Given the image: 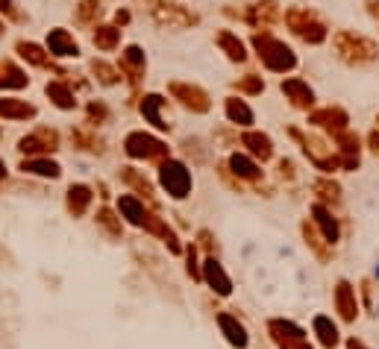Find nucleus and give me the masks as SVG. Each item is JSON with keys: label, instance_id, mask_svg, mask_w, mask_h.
<instances>
[{"label": "nucleus", "instance_id": "1", "mask_svg": "<svg viewBox=\"0 0 379 349\" xmlns=\"http://www.w3.org/2000/svg\"><path fill=\"white\" fill-rule=\"evenodd\" d=\"M253 47L259 50V59L265 62L268 71H277V74H285L297 65V56L291 53V47L285 41L274 38L270 32H262V36H253Z\"/></svg>", "mask_w": 379, "mask_h": 349}, {"label": "nucleus", "instance_id": "2", "mask_svg": "<svg viewBox=\"0 0 379 349\" xmlns=\"http://www.w3.org/2000/svg\"><path fill=\"white\" fill-rule=\"evenodd\" d=\"M285 24L294 30L303 41H309V45H321V41H327V27L315 18V12H309V9H303V6L288 9Z\"/></svg>", "mask_w": 379, "mask_h": 349}, {"label": "nucleus", "instance_id": "3", "mask_svg": "<svg viewBox=\"0 0 379 349\" xmlns=\"http://www.w3.org/2000/svg\"><path fill=\"white\" fill-rule=\"evenodd\" d=\"M335 47H338V56L344 62H353V65L371 62V59L379 56V47L371 38L353 36V32H338V36H335Z\"/></svg>", "mask_w": 379, "mask_h": 349}, {"label": "nucleus", "instance_id": "4", "mask_svg": "<svg viewBox=\"0 0 379 349\" xmlns=\"http://www.w3.org/2000/svg\"><path fill=\"white\" fill-rule=\"evenodd\" d=\"M124 150H127V156H133V159H147V161L168 159V144L147 133H129L124 141Z\"/></svg>", "mask_w": 379, "mask_h": 349}, {"label": "nucleus", "instance_id": "5", "mask_svg": "<svg viewBox=\"0 0 379 349\" xmlns=\"http://www.w3.org/2000/svg\"><path fill=\"white\" fill-rule=\"evenodd\" d=\"M159 179L162 185H165V191L171 194L174 200H182V197H188V191H191V173L188 168L182 165V161H165L159 170Z\"/></svg>", "mask_w": 379, "mask_h": 349}, {"label": "nucleus", "instance_id": "6", "mask_svg": "<svg viewBox=\"0 0 379 349\" xmlns=\"http://www.w3.org/2000/svg\"><path fill=\"white\" fill-rule=\"evenodd\" d=\"M18 150L27 153V156H47V153L59 150V135H56V129L41 126V129H36V133H30V135L21 138L18 141Z\"/></svg>", "mask_w": 379, "mask_h": 349}, {"label": "nucleus", "instance_id": "7", "mask_svg": "<svg viewBox=\"0 0 379 349\" xmlns=\"http://www.w3.org/2000/svg\"><path fill=\"white\" fill-rule=\"evenodd\" d=\"M268 329H270V337L279 344V349H312L309 341H306V332H303L300 326H294V323L270 320Z\"/></svg>", "mask_w": 379, "mask_h": 349}, {"label": "nucleus", "instance_id": "8", "mask_svg": "<svg viewBox=\"0 0 379 349\" xmlns=\"http://www.w3.org/2000/svg\"><path fill=\"white\" fill-rule=\"evenodd\" d=\"M168 91L177 97L182 106H188L191 112H209V94H206L200 85H191V82H171Z\"/></svg>", "mask_w": 379, "mask_h": 349}, {"label": "nucleus", "instance_id": "9", "mask_svg": "<svg viewBox=\"0 0 379 349\" xmlns=\"http://www.w3.org/2000/svg\"><path fill=\"white\" fill-rule=\"evenodd\" d=\"M309 124L323 126V129H329L332 135H338V133H344V129H347L350 117H347V112H344V109L327 106V109H318V112H312V115H309Z\"/></svg>", "mask_w": 379, "mask_h": 349}, {"label": "nucleus", "instance_id": "10", "mask_svg": "<svg viewBox=\"0 0 379 349\" xmlns=\"http://www.w3.org/2000/svg\"><path fill=\"white\" fill-rule=\"evenodd\" d=\"M153 18L159 21V24H168V27H191V24H197V15H191L186 12L182 6H165V3H159L153 6Z\"/></svg>", "mask_w": 379, "mask_h": 349}, {"label": "nucleus", "instance_id": "11", "mask_svg": "<svg viewBox=\"0 0 379 349\" xmlns=\"http://www.w3.org/2000/svg\"><path fill=\"white\" fill-rule=\"evenodd\" d=\"M203 279L209 282L212 291L221 293V297H230V293H232V282H230V276L224 273L221 261H215V256L206 258V264H203Z\"/></svg>", "mask_w": 379, "mask_h": 349}, {"label": "nucleus", "instance_id": "12", "mask_svg": "<svg viewBox=\"0 0 379 349\" xmlns=\"http://www.w3.org/2000/svg\"><path fill=\"white\" fill-rule=\"evenodd\" d=\"M335 308H338L341 320L353 323L356 314H359V305H356V291L347 285V282H338V288H335Z\"/></svg>", "mask_w": 379, "mask_h": 349}, {"label": "nucleus", "instance_id": "13", "mask_svg": "<svg viewBox=\"0 0 379 349\" xmlns=\"http://www.w3.org/2000/svg\"><path fill=\"white\" fill-rule=\"evenodd\" d=\"M283 94L291 100V106H297V109H309L312 103H315V91H312L303 80H285L283 82Z\"/></svg>", "mask_w": 379, "mask_h": 349}, {"label": "nucleus", "instance_id": "14", "mask_svg": "<svg viewBox=\"0 0 379 349\" xmlns=\"http://www.w3.org/2000/svg\"><path fill=\"white\" fill-rule=\"evenodd\" d=\"M47 50L50 56H80V47L77 41H74V36H68L65 30H53L47 36Z\"/></svg>", "mask_w": 379, "mask_h": 349}, {"label": "nucleus", "instance_id": "15", "mask_svg": "<svg viewBox=\"0 0 379 349\" xmlns=\"http://www.w3.org/2000/svg\"><path fill=\"white\" fill-rule=\"evenodd\" d=\"M0 117L27 121V117H36V106L27 103V100H15V97H3V100H0Z\"/></svg>", "mask_w": 379, "mask_h": 349}, {"label": "nucleus", "instance_id": "16", "mask_svg": "<svg viewBox=\"0 0 379 349\" xmlns=\"http://www.w3.org/2000/svg\"><path fill=\"white\" fill-rule=\"evenodd\" d=\"M30 82V76L18 68L12 59H0V89H24Z\"/></svg>", "mask_w": 379, "mask_h": 349}, {"label": "nucleus", "instance_id": "17", "mask_svg": "<svg viewBox=\"0 0 379 349\" xmlns=\"http://www.w3.org/2000/svg\"><path fill=\"white\" fill-rule=\"evenodd\" d=\"M247 21H250V27H256V30L265 32V30L277 21V3H274V0H262V3L250 6V12H247Z\"/></svg>", "mask_w": 379, "mask_h": 349}, {"label": "nucleus", "instance_id": "18", "mask_svg": "<svg viewBox=\"0 0 379 349\" xmlns=\"http://www.w3.org/2000/svg\"><path fill=\"white\" fill-rule=\"evenodd\" d=\"M121 74H127L133 82L144 74V50H142V47L129 45V47L121 53Z\"/></svg>", "mask_w": 379, "mask_h": 349}, {"label": "nucleus", "instance_id": "19", "mask_svg": "<svg viewBox=\"0 0 379 349\" xmlns=\"http://www.w3.org/2000/svg\"><path fill=\"white\" fill-rule=\"evenodd\" d=\"M312 214H315V223L321 226V232H323V241L327 244H335L338 241V221H335V217L329 214V209L327 205H315V209H312Z\"/></svg>", "mask_w": 379, "mask_h": 349}, {"label": "nucleus", "instance_id": "20", "mask_svg": "<svg viewBox=\"0 0 379 349\" xmlns=\"http://www.w3.org/2000/svg\"><path fill=\"white\" fill-rule=\"evenodd\" d=\"M241 144L250 150L256 159H262V161H268L270 156H274V144H270V138L262 135V133H244L241 135Z\"/></svg>", "mask_w": 379, "mask_h": 349}, {"label": "nucleus", "instance_id": "21", "mask_svg": "<svg viewBox=\"0 0 379 349\" xmlns=\"http://www.w3.org/2000/svg\"><path fill=\"white\" fill-rule=\"evenodd\" d=\"M21 170H24V173H36V177H47V179H56L59 173H62L56 161H50L47 156L24 159V161H21Z\"/></svg>", "mask_w": 379, "mask_h": 349}, {"label": "nucleus", "instance_id": "22", "mask_svg": "<svg viewBox=\"0 0 379 349\" xmlns=\"http://www.w3.org/2000/svg\"><path fill=\"white\" fill-rule=\"evenodd\" d=\"M218 326L224 329L226 341H230L232 346H238V349L247 346V332H244V326L238 323L235 317H230V314H218Z\"/></svg>", "mask_w": 379, "mask_h": 349}, {"label": "nucleus", "instance_id": "23", "mask_svg": "<svg viewBox=\"0 0 379 349\" xmlns=\"http://www.w3.org/2000/svg\"><path fill=\"white\" fill-rule=\"evenodd\" d=\"M89 203H91L89 185H71L68 188V212L74 217H80V214H85V209H89Z\"/></svg>", "mask_w": 379, "mask_h": 349}, {"label": "nucleus", "instance_id": "24", "mask_svg": "<svg viewBox=\"0 0 379 349\" xmlns=\"http://www.w3.org/2000/svg\"><path fill=\"white\" fill-rule=\"evenodd\" d=\"M118 209H121V217H127L133 226H144V221H147V212H144V203H138L136 197H121L118 200Z\"/></svg>", "mask_w": 379, "mask_h": 349}, {"label": "nucleus", "instance_id": "25", "mask_svg": "<svg viewBox=\"0 0 379 349\" xmlns=\"http://www.w3.org/2000/svg\"><path fill=\"white\" fill-rule=\"evenodd\" d=\"M230 170L235 173L238 179H259V177H262V170H259L256 161L247 159V156H241V153L230 156Z\"/></svg>", "mask_w": 379, "mask_h": 349}, {"label": "nucleus", "instance_id": "26", "mask_svg": "<svg viewBox=\"0 0 379 349\" xmlns=\"http://www.w3.org/2000/svg\"><path fill=\"white\" fill-rule=\"evenodd\" d=\"M144 226L150 229V232H153V235H159L162 238V241H165L168 247H171V253H182V247L177 244V235H174V229H171V226H165V223H162L159 221V217H153V214H147V221H144Z\"/></svg>", "mask_w": 379, "mask_h": 349}, {"label": "nucleus", "instance_id": "27", "mask_svg": "<svg viewBox=\"0 0 379 349\" xmlns=\"http://www.w3.org/2000/svg\"><path fill=\"white\" fill-rule=\"evenodd\" d=\"M162 103H165V100H162L159 94H147V97H144V103H142V115H144L156 129H168L171 124H165V117H162V112H159Z\"/></svg>", "mask_w": 379, "mask_h": 349}, {"label": "nucleus", "instance_id": "28", "mask_svg": "<svg viewBox=\"0 0 379 349\" xmlns=\"http://www.w3.org/2000/svg\"><path fill=\"white\" fill-rule=\"evenodd\" d=\"M18 56L27 59L30 65H39V68H45V65H50V53H45L39 45H32V41H18Z\"/></svg>", "mask_w": 379, "mask_h": 349}, {"label": "nucleus", "instance_id": "29", "mask_svg": "<svg viewBox=\"0 0 379 349\" xmlns=\"http://www.w3.org/2000/svg\"><path fill=\"white\" fill-rule=\"evenodd\" d=\"M218 47H221L232 62H244V59H247L244 45L238 41V36H232V32H218Z\"/></svg>", "mask_w": 379, "mask_h": 349}, {"label": "nucleus", "instance_id": "30", "mask_svg": "<svg viewBox=\"0 0 379 349\" xmlns=\"http://www.w3.org/2000/svg\"><path fill=\"white\" fill-rule=\"evenodd\" d=\"M47 97L59 109H74V106H77V100H74V91L65 82H59V80L56 82H47Z\"/></svg>", "mask_w": 379, "mask_h": 349}, {"label": "nucleus", "instance_id": "31", "mask_svg": "<svg viewBox=\"0 0 379 349\" xmlns=\"http://www.w3.org/2000/svg\"><path fill=\"white\" fill-rule=\"evenodd\" d=\"M226 117H230L232 124H241V126H250L253 124V112L247 109L244 100H235V97L226 100Z\"/></svg>", "mask_w": 379, "mask_h": 349}, {"label": "nucleus", "instance_id": "32", "mask_svg": "<svg viewBox=\"0 0 379 349\" xmlns=\"http://www.w3.org/2000/svg\"><path fill=\"white\" fill-rule=\"evenodd\" d=\"M118 41H121V30L118 27H97V32H94V45L100 47V50H115L118 47Z\"/></svg>", "mask_w": 379, "mask_h": 349}, {"label": "nucleus", "instance_id": "33", "mask_svg": "<svg viewBox=\"0 0 379 349\" xmlns=\"http://www.w3.org/2000/svg\"><path fill=\"white\" fill-rule=\"evenodd\" d=\"M315 332H318L323 346H335V344H338V329L332 326L329 317H315Z\"/></svg>", "mask_w": 379, "mask_h": 349}, {"label": "nucleus", "instance_id": "34", "mask_svg": "<svg viewBox=\"0 0 379 349\" xmlns=\"http://www.w3.org/2000/svg\"><path fill=\"white\" fill-rule=\"evenodd\" d=\"M100 12H103V9H100V0H83V3L77 6V21L89 27V24H94V21L100 18Z\"/></svg>", "mask_w": 379, "mask_h": 349}, {"label": "nucleus", "instance_id": "35", "mask_svg": "<svg viewBox=\"0 0 379 349\" xmlns=\"http://www.w3.org/2000/svg\"><path fill=\"white\" fill-rule=\"evenodd\" d=\"M91 71H94V76L100 80L103 85H115L118 80H121V71H115L112 65H106L103 59H94L91 62Z\"/></svg>", "mask_w": 379, "mask_h": 349}, {"label": "nucleus", "instance_id": "36", "mask_svg": "<svg viewBox=\"0 0 379 349\" xmlns=\"http://www.w3.org/2000/svg\"><path fill=\"white\" fill-rule=\"evenodd\" d=\"M235 89H238V91H244V94H262L265 82H262V76H256V74H247L244 80H238V82H235Z\"/></svg>", "mask_w": 379, "mask_h": 349}, {"label": "nucleus", "instance_id": "37", "mask_svg": "<svg viewBox=\"0 0 379 349\" xmlns=\"http://www.w3.org/2000/svg\"><path fill=\"white\" fill-rule=\"evenodd\" d=\"M97 223H100L103 229H106V232H109V235H121V223H118L115 221V214L109 212V209H100V212H97Z\"/></svg>", "mask_w": 379, "mask_h": 349}, {"label": "nucleus", "instance_id": "38", "mask_svg": "<svg viewBox=\"0 0 379 349\" xmlns=\"http://www.w3.org/2000/svg\"><path fill=\"white\" fill-rule=\"evenodd\" d=\"M109 117V109L103 103H89V124H103Z\"/></svg>", "mask_w": 379, "mask_h": 349}, {"label": "nucleus", "instance_id": "39", "mask_svg": "<svg viewBox=\"0 0 379 349\" xmlns=\"http://www.w3.org/2000/svg\"><path fill=\"white\" fill-rule=\"evenodd\" d=\"M74 144H83V150H103L100 147V141H94L91 135H85V133H74Z\"/></svg>", "mask_w": 379, "mask_h": 349}, {"label": "nucleus", "instance_id": "40", "mask_svg": "<svg viewBox=\"0 0 379 349\" xmlns=\"http://www.w3.org/2000/svg\"><path fill=\"white\" fill-rule=\"evenodd\" d=\"M315 191H321V197H327V200H335L338 197V185L335 182H315Z\"/></svg>", "mask_w": 379, "mask_h": 349}, {"label": "nucleus", "instance_id": "41", "mask_svg": "<svg viewBox=\"0 0 379 349\" xmlns=\"http://www.w3.org/2000/svg\"><path fill=\"white\" fill-rule=\"evenodd\" d=\"M0 12H3L6 18L18 21V12H15V3H12V0H0Z\"/></svg>", "mask_w": 379, "mask_h": 349}, {"label": "nucleus", "instance_id": "42", "mask_svg": "<svg viewBox=\"0 0 379 349\" xmlns=\"http://www.w3.org/2000/svg\"><path fill=\"white\" fill-rule=\"evenodd\" d=\"M186 253H188V273H191L194 279H200V270H197V264H194V247H188Z\"/></svg>", "mask_w": 379, "mask_h": 349}, {"label": "nucleus", "instance_id": "43", "mask_svg": "<svg viewBox=\"0 0 379 349\" xmlns=\"http://www.w3.org/2000/svg\"><path fill=\"white\" fill-rule=\"evenodd\" d=\"M367 144H371V150L379 156V133H371V138H367Z\"/></svg>", "mask_w": 379, "mask_h": 349}, {"label": "nucleus", "instance_id": "44", "mask_svg": "<svg viewBox=\"0 0 379 349\" xmlns=\"http://www.w3.org/2000/svg\"><path fill=\"white\" fill-rule=\"evenodd\" d=\"M115 21H118V24H127V21H129V12H127V9H118V12H115Z\"/></svg>", "mask_w": 379, "mask_h": 349}, {"label": "nucleus", "instance_id": "45", "mask_svg": "<svg viewBox=\"0 0 379 349\" xmlns=\"http://www.w3.org/2000/svg\"><path fill=\"white\" fill-rule=\"evenodd\" d=\"M347 349H365V344H359V341L353 337V341H347Z\"/></svg>", "mask_w": 379, "mask_h": 349}, {"label": "nucleus", "instance_id": "46", "mask_svg": "<svg viewBox=\"0 0 379 349\" xmlns=\"http://www.w3.org/2000/svg\"><path fill=\"white\" fill-rule=\"evenodd\" d=\"M3 179H6V165L0 161V182H3Z\"/></svg>", "mask_w": 379, "mask_h": 349}, {"label": "nucleus", "instance_id": "47", "mask_svg": "<svg viewBox=\"0 0 379 349\" xmlns=\"http://www.w3.org/2000/svg\"><path fill=\"white\" fill-rule=\"evenodd\" d=\"M3 30H6V27H3V24H0V36H3Z\"/></svg>", "mask_w": 379, "mask_h": 349}, {"label": "nucleus", "instance_id": "48", "mask_svg": "<svg viewBox=\"0 0 379 349\" xmlns=\"http://www.w3.org/2000/svg\"><path fill=\"white\" fill-rule=\"evenodd\" d=\"M376 121H379V117H376Z\"/></svg>", "mask_w": 379, "mask_h": 349}]
</instances>
